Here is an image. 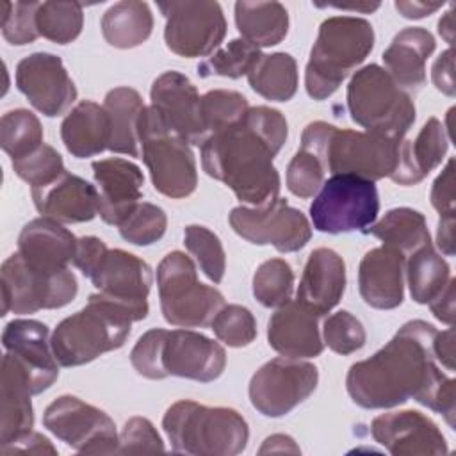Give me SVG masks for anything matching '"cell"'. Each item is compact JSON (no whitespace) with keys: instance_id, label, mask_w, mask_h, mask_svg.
Listing matches in <instances>:
<instances>
[{"instance_id":"1","label":"cell","mask_w":456,"mask_h":456,"mask_svg":"<svg viewBox=\"0 0 456 456\" xmlns=\"http://www.w3.org/2000/svg\"><path fill=\"white\" fill-rule=\"evenodd\" d=\"M436 328L426 321H408L370 358L351 365L346 387L351 399L367 410L394 408L408 399L444 415L454 428V378L436 365L433 340Z\"/></svg>"},{"instance_id":"2","label":"cell","mask_w":456,"mask_h":456,"mask_svg":"<svg viewBox=\"0 0 456 456\" xmlns=\"http://www.w3.org/2000/svg\"><path fill=\"white\" fill-rule=\"evenodd\" d=\"M285 116L271 107H249L242 121L216 132L201 144L203 171L228 185L235 196L262 207L280 192V175L273 164L287 141Z\"/></svg>"},{"instance_id":"3","label":"cell","mask_w":456,"mask_h":456,"mask_svg":"<svg viewBox=\"0 0 456 456\" xmlns=\"http://www.w3.org/2000/svg\"><path fill=\"white\" fill-rule=\"evenodd\" d=\"M132 367L148 379L178 376L208 383L226 367V353L219 342L192 330H148L130 353Z\"/></svg>"},{"instance_id":"4","label":"cell","mask_w":456,"mask_h":456,"mask_svg":"<svg viewBox=\"0 0 456 456\" xmlns=\"http://www.w3.org/2000/svg\"><path fill=\"white\" fill-rule=\"evenodd\" d=\"M135 314L123 303L98 292L77 314L62 319L52 333V351L62 367L89 363L119 349L130 335Z\"/></svg>"},{"instance_id":"5","label":"cell","mask_w":456,"mask_h":456,"mask_svg":"<svg viewBox=\"0 0 456 456\" xmlns=\"http://www.w3.org/2000/svg\"><path fill=\"white\" fill-rule=\"evenodd\" d=\"M173 451L194 456H235L248 445L249 429L233 408L176 401L162 419Z\"/></svg>"},{"instance_id":"6","label":"cell","mask_w":456,"mask_h":456,"mask_svg":"<svg viewBox=\"0 0 456 456\" xmlns=\"http://www.w3.org/2000/svg\"><path fill=\"white\" fill-rule=\"evenodd\" d=\"M374 46L372 25L356 16H331L319 27L305 69V87L314 100L330 98Z\"/></svg>"},{"instance_id":"7","label":"cell","mask_w":456,"mask_h":456,"mask_svg":"<svg viewBox=\"0 0 456 456\" xmlns=\"http://www.w3.org/2000/svg\"><path fill=\"white\" fill-rule=\"evenodd\" d=\"M351 119L365 132L403 142L415 123V105L392 77L378 64L360 68L347 86Z\"/></svg>"},{"instance_id":"8","label":"cell","mask_w":456,"mask_h":456,"mask_svg":"<svg viewBox=\"0 0 456 456\" xmlns=\"http://www.w3.org/2000/svg\"><path fill=\"white\" fill-rule=\"evenodd\" d=\"M157 285L162 315L178 328L210 326L224 306L223 294L198 281L194 262L182 251H171L160 260Z\"/></svg>"},{"instance_id":"9","label":"cell","mask_w":456,"mask_h":456,"mask_svg":"<svg viewBox=\"0 0 456 456\" xmlns=\"http://www.w3.org/2000/svg\"><path fill=\"white\" fill-rule=\"evenodd\" d=\"M141 159L144 160L153 187L167 198H187L198 185L194 153L182 137L171 132L150 105L139 123Z\"/></svg>"},{"instance_id":"10","label":"cell","mask_w":456,"mask_h":456,"mask_svg":"<svg viewBox=\"0 0 456 456\" xmlns=\"http://www.w3.org/2000/svg\"><path fill=\"white\" fill-rule=\"evenodd\" d=\"M379 212L374 182L354 175H331L310 205L314 228L322 233H347L369 228Z\"/></svg>"},{"instance_id":"11","label":"cell","mask_w":456,"mask_h":456,"mask_svg":"<svg viewBox=\"0 0 456 456\" xmlns=\"http://www.w3.org/2000/svg\"><path fill=\"white\" fill-rule=\"evenodd\" d=\"M77 290L78 283L69 269L45 274L27 265L18 251L2 264V315L62 308L75 299Z\"/></svg>"},{"instance_id":"12","label":"cell","mask_w":456,"mask_h":456,"mask_svg":"<svg viewBox=\"0 0 456 456\" xmlns=\"http://www.w3.org/2000/svg\"><path fill=\"white\" fill-rule=\"evenodd\" d=\"M399 146L372 132L340 130L330 126L322 166L331 175H354L370 182L392 176L399 162Z\"/></svg>"},{"instance_id":"13","label":"cell","mask_w":456,"mask_h":456,"mask_svg":"<svg viewBox=\"0 0 456 456\" xmlns=\"http://www.w3.org/2000/svg\"><path fill=\"white\" fill-rule=\"evenodd\" d=\"M43 426L66 445L86 454L118 452L114 420L100 408L75 395H61L43 413Z\"/></svg>"},{"instance_id":"14","label":"cell","mask_w":456,"mask_h":456,"mask_svg":"<svg viewBox=\"0 0 456 456\" xmlns=\"http://www.w3.org/2000/svg\"><path fill=\"white\" fill-rule=\"evenodd\" d=\"M319 370L299 358H273L249 381V401L265 417H283L317 387Z\"/></svg>"},{"instance_id":"15","label":"cell","mask_w":456,"mask_h":456,"mask_svg":"<svg viewBox=\"0 0 456 456\" xmlns=\"http://www.w3.org/2000/svg\"><path fill=\"white\" fill-rule=\"evenodd\" d=\"M166 18L164 39L180 57L210 55L226 36V20L217 2H160Z\"/></svg>"},{"instance_id":"16","label":"cell","mask_w":456,"mask_h":456,"mask_svg":"<svg viewBox=\"0 0 456 456\" xmlns=\"http://www.w3.org/2000/svg\"><path fill=\"white\" fill-rule=\"evenodd\" d=\"M230 224L248 242L271 244L281 253H294L305 248L312 237L306 216L290 207L287 200L274 198L262 207H235L230 212Z\"/></svg>"},{"instance_id":"17","label":"cell","mask_w":456,"mask_h":456,"mask_svg":"<svg viewBox=\"0 0 456 456\" xmlns=\"http://www.w3.org/2000/svg\"><path fill=\"white\" fill-rule=\"evenodd\" d=\"M16 87L48 118L64 114L77 100V87L61 57L48 52L30 53L18 62Z\"/></svg>"},{"instance_id":"18","label":"cell","mask_w":456,"mask_h":456,"mask_svg":"<svg viewBox=\"0 0 456 456\" xmlns=\"http://www.w3.org/2000/svg\"><path fill=\"white\" fill-rule=\"evenodd\" d=\"M87 278L102 294L128 306L137 321L148 315L151 269L142 258L125 249L107 248Z\"/></svg>"},{"instance_id":"19","label":"cell","mask_w":456,"mask_h":456,"mask_svg":"<svg viewBox=\"0 0 456 456\" xmlns=\"http://www.w3.org/2000/svg\"><path fill=\"white\" fill-rule=\"evenodd\" d=\"M151 107L164 125L189 144H203L208 132L201 116V96L180 71H166L155 78L150 91Z\"/></svg>"},{"instance_id":"20","label":"cell","mask_w":456,"mask_h":456,"mask_svg":"<svg viewBox=\"0 0 456 456\" xmlns=\"http://www.w3.org/2000/svg\"><path fill=\"white\" fill-rule=\"evenodd\" d=\"M370 433L394 456H440L449 452L438 426L417 410L383 413L372 420Z\"/></svg>"},{"instance_id":"21","label":"cell","mask_w":456,"mask_h":456,"mask_svg":"<svg viewBox=\"0 0 456 456\" xmlns=\"http://www.w3.org/2000/svg\"><path fill=\"white\" fill-rule=\"evenodd\" d=\"M2 344L30 376L34 395L53 385L59 376V362L52 351L46 324L34 319H14L4 328Z\"/></svg>"},{"instance_id":"22","label":"cell","mask_w":456,"mask_h":456,"mask_svg":"<svg viewBox=\"0 0 456 456\" xmlns=\"http://www.w3.org/2000/svg\"><path fill=\"white\" fill-rule=\"evenodd\" d=\"M98 191V214L107 224H121L141 203L144 176L139 166L126 159L110 157L93 162Z\"/></svg>"},{"instance_id":"23","label":"cell","mask_w":456,"mask_h":456,"mask_svg":"<svg viewBox=\"0 0 456 456\" xmlns=\"http://www.w3.org/2000/svg\"><path fill=\"white\" fill-rule=\"evenodd\" d=\"M77 237L50 217L28 221L18 237V253L36 271L57 274L68 269L77 251Z\"/></svg>"},{"instance_id":"24","label":"cell","mask_w":456,"mask_h":456,"mask_svg":"<svg viewBox=\"0 0 456 456\" xmlns=\"http://www.w3.org/2000/svg\"><path fill=\"white\" fill-rule=\"evenodd\" d=\"M404 265L406 256L390 246H379L367 251L358 267V289L362 299L379 310H390L404 297Z\"/></svg>"},{"instance_id":"25","label":"cell","mask_w":456,"mask_h":456,"mask_svg":"<svg viewBox=\"0 0 456 456\" xmlns=\"http://www.w3.org/2000/svg\"><path fill=\"white\" fill-rule=\"evenodd\" d=\"M344 290L346 264L342 256L330 248L314 249L306 260L296 301L321 317L338 305Z\"/></svg>"},{"instance_id":"26","label":"cell","mask_w":456,"mask_h":456,"mask_svg":"<svg viewBox=\"0 0 456 456\" xmlns=\"http://www.w3.org/2000/svg\"><path fill=\"white\" fill-rule=\"evenodd\" d=\"M269 346L287 358H312L322 353L317 315L297 301L281 305L267 324Z\"/></svg>"},{"instance_id":"27","label":"cell","mask_w":456,"mask_h":456,"mask_svg":"<svg viewBox=\"0 0 456 456\" xmlns=\"http://www.w3.org/2000/svg\"><path fill=\"white\" fill-rule=\"evenodd\" d=\"M32 200L43 217L57 223H86L98 214L96 187L68 171L52 185L32 191Z\"/></svg>"},{"instance_id":"28","label":"cell","mask_w":456,"mask_h":456,"mask_svg":"<svg viewBox=\"0 0 456 456\" xmlns=\"http://www.w3.org/2000/svg\"><path fill=\"white\" fill-rule=\"evenodd\" d=\"M30 395H34L30 376L11 353H5L0 379V445L32 431Z\"/></svg>"},{"instance_id":"29","label":"cell","mask_w":456,"mask_h":456,"mask_svg":"<svg viewBox=\"0 0 456 456\" xmlns=\"http://www.w3.org/2000/svg\"><path fill=\"white\" fill-rule=\"evenodd\" d=\"M435 37L422 27H406L383 52L385 71L404 93H417L426 86V61L435 50Z\"/></svg>"},{"instance_id":"30","label":"cell","mask_w":456,"mask_h":456,"mask_svg":"<svg viewBox=\"0 0 456 456\" xmlns=\"http://www.w3.org/2000/svg\"><path fill=\"white\" fill-rule=\"evenodd\" d=\"M447 148L444 125L436 118H429L413 141L401 142L399 162L390 178L399 185L419 183L444 160Z\"/></svg>"},{"instance_id":"31","label":"cell","mask_w":456,"mask_h":456,"mask_svg":"<svg viewBox=\"0 0 456 456\" xmlns=\"http://www.w3.org/2000/svg\"><path fill=\"white\" fill-rule=\"evenodd\" d=\"M61 137L66 150L77 159H87L109 150L110 119L103 105L91 100L77 103L62 119Z\"/></svg>"},{"instance_id":"32","label":"cell","mask_w":456,"mask_h":456,"mask_svg":"<svg viewBox=\"0 0 456 456\" xmlns=\"http://www.w3.org/2000/svg\"><path fill=\"white\" fill-rule=\"evenodd\" d=\"M103 109L110 119L109 150L130 157H141L139 123L146 109L141 94L132 87H114L103 100Z\"/></svg>"},{"instance_id":"33","label":"cell","mask_w":456,"mask_h":456,"mask_svg":"<svg viewBox=\"0 0 456 456\" xmlns=\"http://www.w3.org/2000/svg\"><path fill=\"white\" fill-rule=\"evenodd\" d=\"M235 23L253 46H274L289 32V12L280 2H237Z\"/></svg>"},{"instance_id":"34","label":"cell","mask_w":456,"mask_h":456,"mask_svg":"<svg viewBox=\"0 0 456 456\" xmlns=\"http://www.w3.org/2000/svg\"><path fill=\"white\" fill-rule=\"evenodd\" d=\"M153 30V14L146 2L123 0L109 7L102 18V34L114 48L142 45Z\"/></svg>"},{"instance_id":"35","label":"cell","mask_w":456,"mask_h":456,"mask_svg":"<svg viewBox=\"0 0 456 456\" xmlns=\"http://www.w3.org/2000/svg\"><path fill=\"white\" fill-rule=\"evenodd\" d=\"M363 233L378 237L385 246L395 248L404 256H410L422 246L431 244V235L424 214L408 207L388 210L376 224L365 228Z\"/></svg>"},{"instance_id":"36","label":"cell","mask_w":456,"mask_h":456,"mask_svg":"<svg viewBox=\"0 0 456 456\" xmlns=\"http://www.w3.org/2000/svg\"><path fill=\"white\" fill-rule=\"evenodd\" d=\"M246 77L251 89L271 102H289L297 89V64L285 52L262 53Z\"/></svg>"},{"instance_id":"37","label":"cell","mask_w":456,"mask_h":456,"mask_svg":"<svg viewBox=\"0 0 456 456\" xmlns=\"http://www.w3.org/2000/svg\"><path fill=\"white\" fill-rule=\"evenodd\" d=\"M404 267L410 294L420 305L433 301L451 280L449 264L436 253L433 242L413 251Z\"/></svg>"},{"instance_id":"38","label":"cell","mask_w":456,"mask_h":456,"mask_svg":"<svg viewBox=\"0 0 456 456\" xmlns=\"http://www.w3.org/2000/svg\"><path fill=\"white\" fill-rule=\"evenodd\" d=\"M0 144L11 160L36 151L43 144V126L37 116L27 109L5 112L0 119Z\"/></svg>"},{"instance_id":"39","label":"cell","mask_w":456,"mask_h":456,"mask_svg":"<svg viewBox=\"0 0 456 456\" xmlns=\"http://www.w3.org/2000/svg\"><path fill=\"white\" fill-rule=\"evenodd\" d=\"M36 23L39 36L57 45H68L82 32V5L77 2H43L39 4Z\"/></svg>"},{"instance_id":"40","label":"cell","mask_w":456,"mask_h":456,"mask_svg":"<svg viewBox=\"0 0 456 456\" xmlns=\"http://www.w3.org/2000/svg\"><path fill=\"white\" fill-rule=\"evenodd\" d=\"M294 273L283 258H271L258 265L253 276V296L267 308H280L290 301Z\"/></svg>"},{"instance_id":"41","label":"cell","mask_w":456,"mask_h":456,"mask_svg":"<svg viewBox=\"0 0 456 456\" xmlns=\"http://www.w3.org/2000/svg\"><path fill=\"white\" fill-rule=\"evenodd\" d=\"M262 57L260 48L253 46L242 37L232 39L224 48L217 50L210 57H207L198 66L200 77H228V78H239L242 75H248L249 69L255 66V62Z\"/></svg>"},{"instance_id":"42","label":"cell","mask_w":456,"mask_h":456,"mask_svg":"<svg viewBox=\"0 0 456 456\" xmlns=\"http://www.w3.org/2000/svg\"><path fill=\"white\" fill-rule=\"evenodd\" d=\"M248 110V100L237 91L214 89L201 96V116L208 135L237 125Z\"/></svg>"},{"instance_id":"43","label":"cell","mask_w":456,"mask_h":456,"mask_svg":"<svg viewBox=\"0 0 456 456\" xmlns=\"http://www.w3.org/2000/svg\"><path fill=\"white\" fill-rule=\"evenodd\" d=\"M183 244L196 258L200 269L214 283H219L224 276L226 258L219 237L205 226L189 224L183 232Z\"/></svg>"},{"instance_id":"44","label":"cell","mask_w":456,"mask_h":456,"mask_svg":"<svg viewBox=\"0 0 456 456\" xmlns=\"http://www.w3.org/2000/svg\"><path fill=\"white\" fill-rule=\"evenodd\" d=\"M14 173L25 180L32 191L45 189L52 185L57 178L66 173L62 157L48 144H41L36 151L23 159L12 160Z\"/></svg>"},{"instance_id":"45","label":"cell","mask_w":456,"mask_h":456,"mask_svg":"<svg viewBox=\"0 0 456 456\" xmlns=\"http://www.w3.org/2000/svg\"><path fill=\"white\" fill-rule=\"evenodd\" d=\"M166 212L153 203H139L119 224L121 237L135 246H150L166 233Z\"/></svg>"},{"instance_id":"46","label":"cell","mask_w":456,"mask_h":456,"mask_svg":"<svg viewBox=\"0 0 456 456\" xmlns=\"http://www.w3.org/2000/svg\"><path fill=\"white\" fill-rule=\"evenodd\" d=\"M210 326L216 337L230 347H244L256 337V321L253 314L240 305H224Z\"/></svg>"},{"instance_id":"47","label":"cell","mask_w":456,"mask_h":456,"mask_svg":"<svg viewBox=\"0 0 456 456\" xmlns=\"http://www.w3.org/2000/svg\"><path fill=\"white\" fill-rule=\"evenodd\" d=\"M41 2H4L2 34L11 45H28L39 37L36 14Z\"/></svg>"},{"instance_id":"48","label":"cell","mask_w":456,"mask_h":456,"mask_svg":"<svg viewBox=\"0 0 456 456\" xmlns=\"http://www.w3.org/2000/svg\"><path fill=\"white\" fill-rule=\"evenodd\" d=\"M326 346L338 354H351L363 347L365 330L363 324L347 310H340L324 321L322 328Z\"/></svg>"},{"instance_id":"49","label":"cell","mask_w":456,"mask_h":456,"mask_svg":"<svg viewBox=\"0 0 456 456\" xmlns=\"http://www.w3.org/2000/svg\"><path fill=\"white\" fill-rule=\"evenodd\" d=\"M324 166L308 150L299 148L287 167V187L299 198H314L324 183Z\"/></svg>"},{"instance_id":"50","label":"cell","mask_w":456,"mask_h":456,"mask_svg":"<svg viewBox=\"0 0 456 456\" xmlns=\"http://www.w3.org/2000/svg\"><path fill=\"white\" fill-rule=\"evenodd\" d=\"M164 444L153 424L144 417H132L125 422L118 452L139 454V452H162Z\"/></svg>"},{"instance_id":"51","label":"cell","mask_w":456,"mask_h":456,"mask_svg":"<svg viewBox=\"0 0 456 456\" xmlns=\"http://www.w3.org/2000/svg\"><path fill=\"white\" fill-rule=\"evenodd\" d=\"M431 205L436 208L440 217H454L456 207H454V160L449 159L442 173L436 176L431 187Z\"/></svg>"},{"instance_id":"52","label":"cell","mask_w":456,"mask_h":456,"mask_svg":"<svg viewBox=\"0 0 456 456\" xmlns=\"http://www.w3.org/2000/svg\"><path fill=\"white\" fill-rule=\"evenodd\" d=\"M0 451L4 456H12V454H57L55 447L52 445V442L34 431H28L27 435L0 445Z\"/></svg>"},{"instance_id":"53","label":"cell","mask_w":456,"mask_h":456,"mask_svg":"<svg viewBox=\"0 0 456 456\" xmlns=\"http://www.w3.org/2000/svg\"><path fill=\"white\" fill-rule=\"evenodd\" d=\"M454 61H452V50L447 48L440 57L435 61L431 69L433 84L438 91H442L447 96H454Z\"/></svg>"},{"instance_id":"54","label":"cell","mask_w":456,"mask_h":456,"mask_svg":"<svg viewBox=\"0 0 456 456\" xmlns=\"http://www.w3.org/2000/svg\"><path fill=\"white\" fill-rule=\"evenodd\" d=\"M454 285H456V280L451 276L444 290L433 301L428 303L433 315L449 326H452V321H454Z\"/></svg>"},{"instance_id":"55","label":"cell","mask_w":456,"mask_h":456,"mask_svg":"<svg viewBox=\"0 0 456 456\" xmlns=\"http://www.w3.org/2000/svg\"><path fill=\"white\" fill-rule=\"evenodd\" d=\"M433 353L436 362L445 367L449 372L454 370V330L447 328L445 331H436L433 340Z\"/></svg>"},{"instance_id":"56","label":"cell","mask_w":456,"mask_h":456,"mask_svg":"<svg viewBox=\"0 0 456 456\" xmlns=\"http://www.w3.org/2000/svg\"><path fill=\"white\" fill-rule=\"evenodd\" d=\"M436 246L444 255H454V217H440L436 232Z\"/></svg>"},{"instance_id":"57","label":"cell","mask_w":456,"mask_h":456,"mask_svg":"<svg viewBox=\"0 0 456 456\" xmlns=\"http://www.w3.org/2000/svg\"><path fill=\"white\" fill-rule=\"evenodd\" d=\"M442 7V4H428V2H395V9L399 11V14H403L404 18L410 20H419L424 16L433 14L435 11H438Z\"/></svg>"},{"instance_id":"58","label":"cell","mask_w":456,"mask_h":456,"mask_svg":"<svg viewBox=\"0 0 456 456\" xmlns=\"http://www.w3.org/2000/svg\"><path fill=\"white\" fill-rule=\"evenodd\" d=\"M258 452L260 454H265V452H294V454H297L299 447L287 435H273V436L265 438V442Z\"/></svg>"},{"instance_id":"59","label":"cell","mask_w":456,"mask_h":456,"mask_svg":"<svg viewBox=\"0 0 456 456\" xmlns=\"http://www.w3.org/2000/svg\"><path fill=\"white\" fill-rule=\"evenodd\" d=\"M452 14H454V7H451V11H447L440 21H438V34L451 45L452 43V34H454V25H452Z\"/></svg>"}]
</instances>
